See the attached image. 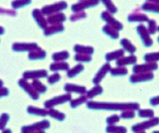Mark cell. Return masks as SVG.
Segmentation results:
<instances>
[{"label": "cell", "mask_w": 159, "mask_h": 133, "mask_svg": "<svg viewBox=\"0 0 159 133\" xmlns=\"http://www.w3.org/2000/svg\"><path fill=\"white\" fill-rule=\"evenodd\" d=\"M154 75L153 73H134L130 77V82L135 84L139 82L150 81L153 80Z\"/></svg>", "instance_id": "obj_13"}, {"label": "cell", "mask_w": 159, "mask_h": 133, "mask_svg": "<svg viewBox=\"0 0 159 133\" xmlns=\"http://www.w3.org/2000/svg\"><path fill=\"white\" fill-rule=\"evenodd\" d=\"M136 30L145 47H150L153 46V40L150 38V34L144 25H142V24L139 25L136 28Z\"/></svg>", "instance_id": "obj_7"}, {"label": "cell", "mask_w": 159, "mask_h": 133, "mask_svg": "<svg viewBox=\"0 0 159 133\" xmlns=\"http://www.w3.org/2000/svg\"><path fill=\"white\" fill-rule=\"evenodd\" d=\"M72 100V95L70 93H66V94L61 95L56 97H52V99L46 100L44 104L45 108L50 109L52 108L55 106L60 105V104H63L66 102H69Z\"/></svg>", "instance_id": "obj_3"}, {"label": "cell", "mask_w": 159, "mask_h": 133, "mask_svg": "<svg viewBox=\"0 0 159 133\" xmlns=\"http://www.w3.org/2000/svg\"><path fill=\"white\" fill-rule=\"evenodd\" d=\"M31 85H32L33 88L34 89L35 91L38 94H40V93H45V92L47 91V87L44 84H42L39 80H34L32 83H31Z\"/></svg>", "instance_id": "obj_32"}, {"label": "cell", "mask_w": 159, "mask_h": 133, "mask_svg": "<svg viewBox=\"0 0 159 133\" xmlns=\"http://www.w3.org/2000/svg\"><path fill=\"white\" fill-rule=\"evenodd\" d=\"M70 57V54L68 51H61L57 52V53H54L52 55V60L54 61V62H65V60H68Z\"/></svg>", "instance_id": "obj_30"}, {"label": "cell", "mask_w": 159, "mask_h": 133, "mask_svg": "<svg viewBox=\"0 0 159 133\" xmlns=\"http://www.w3.org/2000/svg\"><path fill=\"white\" fill-rule=\"evenodd\" d=\"M10 120V117L7 113H3L0 117V130H3Z\"/></svg>", "instance_id": "obj_45"}, {"label": "cell", "mask_w": 159, "mask_h": 133, "mask_svg": "<svg viewBox=\"0 0 159 133\" xmlns=\"http://www.w3.org/2000/svg\"><path fill=\"white\" fill-rule=\"evenodd\" d=\"M49 69L52 72L68 71L69 69V65L65 62H53L49 66Z\"/></svg>", "instance_id": "obj_22"}, {"label": "cell", "mask_w": 159, "mask_h": 133, "mask_svg": "<svg viewBox=\"0 0 159 133\" xmlns=\"http://www.w3.org/2000/svg\"><path fill=\"white\" fill-rule=\"evenodd\" d=\"M152 133H159V131H153Z\"/></svg>", "instance_id": "obj_55"}, {"label": "cell", "mask_w": 159, "mask_h": 133, "mask_svg": "<svg viewBox=\"0 0 159 133\" xmlns=\"http://www.w3.org/2000/svg\"><path fill=\"white\" fill-rule=\"evenodd\" d=\"M48 116L55 119V120H58V121H63L65 119V115L63 112H61L57 111L56 109H53V108L48 109Z\"/></svg>", "instance_id": "obj_33"}, {"label": "cell", "mask_w": 159, "mask_h": 133, "mask_svg": "<svg viewBox=\"0 0 159 133\" xmlns=\"http://www.w3.org/2000/svg\"><path fill=\"white\" fill-rule=\"evenodd\" d=\"M32 133H45V131H35V132H32Z\"/></svg>", "instance_id": "obj_54"}, {"label": "cell", "mask_w": 159, "mask_h": 133, "mask_svg": "<svg viewBox=\"0 0 159 133\" xmlns=\"http://www.w3.org/2000/svg\"><path fill=\"white\" fill-rule=\"evenodd\" d=\"M87 95L86 97L89 99H92L96 97V96H99V95L102 94L103 93V88L100 85H97L94 86V87L91 89L89 91H87Z\"/></svg>", "instance_id": "obj_31"}, {"label": "cell", "mask_w": 159, "mask_h": 133, "mask_svg": "<svg viewBox=\"0 0 159 133\" xmlns=\"http://www.w3.org/2000/svg\"><path fill=\"white\" fill-rule=\"evenodd\" d=\"M2 85H3V81L2 80H0V88L2 87Z\"/></svg>", "instance_id": "obj_53"}, {"label": "cell", "mask_w": 159, "mask_h": 133, "mask_svg": "<svg viewBox=\"0 0 159 133\" xmlns=\"http://www.w3.org/2000/svg\"><path fill=\"white\" fill-rule=\"evenodd\" d=\"M120 45L123 46V50L127 51V53H130L131 55H133V53H134L136 52V47L127 39H123L120 41Z\"/></svg>", "instance_id": "obj_27"}, {"label": "cell", "mask_w": 159, "mask_h": 133, "mask_svg": "<svg viewBox=\"0 0 159 133\" xmlns=\"http://www.w3.org/2000/svg\"><path fill=\"white\" fill-rule=\"evenodd\" d=\"M137 133H146L145 131H140V132H137Z\"/></svg>", "instance_id": "obj_56"}, {"label": "cell", "mask_w": 159, "mask_h": 133, "mask_svg": "<svg viewBox=\"0 0 159 133\" xmlns=\"http://www.w3.org/2000/svg\"><path fill=\"white\" fill-rule=\"evenodd\" d=\"M92 57L91 55L87 54H80V53H76L74 56V60L77 62H90L92 61Z\"/></svg>", "instance_id": "obj_40"}, {"label": "cell", "mask_w": 159, "mask_h": 133, "mask_svg": "<svg viewBox=\"0 0 159 133\" xmlns=\"http://www.w3.org/2000/svg\"><path fill=\"white\" fill-rule=\"evenodd\" d=\"M46 21H47V23L50 25H59L66 21V16L63 13L54 14L50 16H48Z\"/></svg>", "instance_id": "obj_18"}, {"label": "cell", "mask_w": 159, "mask_h": 133, "mask_svg": "<svg viewBox=\"0 0 159 133\" xmlns=\"http://www.w3.org/2000/svg\"><path fill=\"white\" fill-rule=\"evenodd\" d=\"M49 127H50V123L49 120H43L30 125L23 126L21 130H22V133H32L38 131H44L49 128Z\"/></svg>", "instance_id": "obj_4"}, {"label": "cell", "mask_w": 159, "mask_h": 133, "mask_svg": "<svg viewBox=\"0 0 159 133\" xmlns=\"http://www.w3.org/2000/svg\"><path fill=\"white\" fill-rule=\"evenodd\" d=\"M150 104H151L152 106H157L159 104V96H157V97H152L150 100Z\"/></svg>", "instance_id": "obj_50"}, {"label": "cell", "mask_w": 159, "mask_h": 133, "mask_svg": "<svg viewBox=\"0 0 159 133\" xmlns=\"http://www.w3.org/2000/svg\"><path fill=\"white\" fill-rule=\"evenodd\" d=\"M102 30H103V32L105 34L110 37L111 39H114V40H116V39H119V31H117L114 28H112L111 26H108V25H105L103 27V29H102Z\"/></svg>", "instance_id": "obj_28"}, {"label": "cell", "mask_w": 159, "mask_h": 133, "mask_svg": "<svg viewBox=\"0 0 159 133\" xmlns=\"http://www.w3.org/2000/svg\"><path fill=\"white\" fill-rule=\"evenodd\" d=\"M142 10L147 12H150V13L159 14V5L154 3L152 1H147L143 4Z\"/></svg>", "instance_id": "obj_23"}, {"label": "cell", "mask_w": 159, "mask_h": 133, "mask_svg": "<svg viewBox=\"0 0 159 133\" xmlns=\"http://www.w3.org/2000/svg\"><path fill=\"white\" fill-rule=\"evenodd\" d=\"M38 45L34 42L31 43H20V42H15L12 45V49L15 52H30L32 50L38 49Z\"/></svg>", "instance_id": "obj_11"}, {"label": "cell", "mask_w": 159, "mask_h": 133, "mask_svg": "<svg viewBox=\"0 0 159 133\" xmlns=\"http://www.w3.org/2000/svg\"><path fill=\"white\" fill-rule=\"evenodd\" d=\"M135 117V113L133 110H126V111L122 112L120 114V117L122 119H125V120H130V119L134 118Z\"/></svg>", "instance_id": "obj_44"}, {"label": "cell", "mask_w": 159, "mask_h": 133, "mask_svg": "<svg viewBox=\"0 0 159 133\" xmlns=\"http://www.w3.org/2000/svg\"><path fill=\"white\" fill-rule=\"evenodd\" d=\"M33 18H34L35 22H37V24L38 25L41 29L45 30V28L47 27V21L45 19V15L42 14V11L39 9H34L32 12Z\"/></svg>", "instance_id": "obj_15"}, {"label": "cell", "mask_w": 159, "mask_h": 133, "mask_svg": "<svg viewBox=\"0 0 159 133\" xmlns=\"http://www.w3.org/2000/svg\"><path fill=\"white\" fill-rule=\"evenodd\" d=\"M64 89L65 92H67L68 93H77V94H84V93H87V89L84 87V86L78 85H74V84H65V85L64 86Z\"/></svg>", "instance_id": "obj_16"}, {"label": "cell", "mask_w": 159, "mask_h": 133, "mask_svg": "<svg viewBox=\"0 0 159 133\" xmlns=\"http://www.w3.org/2000/svg\"><path fill=\"white\" fill-rule=\"evenodd\" d=\"M84 70V66L82 64H78L76 66H74L72 69H69L67 71V77L69 78H72V77H75L76 76H77L78 74H80V73Z\"/></svg>", "instance_id": "obj_29"}, {"label": "cell", "mask_w": 159, "mask_h": 133, "mask_svg": "<svg viewBox=\"0 0 159 133\" xmlns=\"http://www.w3.org/2000/svg\"><path fill=\"white\" fill-rule=\"evenodd\" d=\"M9 95V89H8L7 88L5 87H1L0 88V98L1 97H7Z\"/></svg>", "instance_id": "obj_49"}, {"label": "cell", "mask_w": 159, "mask_h": 133, "mask_svg": "<svg viewBox=\"0 0 159 133\" xmlns=\"http://www.w3.org/2000/svg\"><path fill=\"white\" fill-rule=\"evenodd\" d=\"M4 33H5V30H4V28L2 27V26H0V35H2Z\"/></svg>", "instance_id": "obj_51"}, {"label": "cell", "mask_w": 159, "mask_h": 133, "mask_svg": "<svg viewBox=\"0 0 159 133\" xmlns=\"http://www.w3.org/2000/svg\"><path fill=\"white\" fill-rule=\"evenodd\" d=\"M45 57H46V52L40 47L30 51L28 54V58L31 61L43 60Z\"/></svg>", "instance_id": "obj_19"}, {"label": "cell", "mask_w": 159, "mask_h": 133, "mask_svg": "<svg viewBox=\"0 0 159 133\" xmlns=\"http://www.w3.org/2000/svg\"><path fill=\"white\" fill-rule=\"evenodd\" d=\"M103 5L105 6V7L107 9V11L111 15H114V14L117 13V8H116V6L114 5V3L111 2V1H109V0H103L102 1Z\"/></svg>", "instance_id": "obj_36"}, {"label": "cell", "mask_w": 159, "mask_h": 133, "mask_svg": "<svg viewBox=\"0 0 159 133\" xmlns=\"http://www.w3.org/2000/svg\"><path fill=\"white\" fill-rule=\"evenodd\" d=\"M127 20L130 22H148L149 18L147 15L141 13L130 14L127 17Z\"/></svg>", "instance_id": "obj_21"}, {"label": "cell", "mask_w": 159, "mask_h": 133, "mask_svg": "<svg viewBox=\"0 0 159 133\" xmlns=\"http://www.w3.org/2000/svg\"><path fill=\"white\" fill-rule=\"evenodd\" d=\"M68 8V3L66 2H58L56 3L51 4V5L45 6L41 11L44 15H48L50 16L54 14L60 13V11H65Z\"/></svg>", "instance_id": "obj_2"}, {"label": "cell", "mask_w": 159, "mask_h": 133, "mask_svg": "<svg viewBox=\"0 0 159 133\" xmlns=\"http://www.w3.org/2000/svg\"><path fill=\"white\" fill-rule=\"evenodd\" d=\"M27 112L30 115L38 116V117H45L48 116V109L40 108L34 107V106H29L27 108Z\"/></svg>", "instance_id": "obj_25"}, {"label": "cell", "mask_w": 159, "mask_h": 133, "mask_svg": "<svg viewBox=\"0 0 159 133\" xmlns=\"http://www.w3.org/2000/svg\"><path fill=\"white\" fill-rule=\"evenodd\" d=\"M87 108L92 110H106V111H126V110H139L140 105L139 103H117L102 102V101H88Z\"/></svg>", "instance_id": "obj_1"}, {"label": "cell", "mask_w": 159, "mask_h": 133, "mask_svg": "<svg viewBox=\"0 0 159 133\" xmlns=\"http://www.w3.org/2000/svg\"><path fill=\"white\" fill-rule=\"evenodd\" d=\"M31 3V1L29 0H21V1H14L11 3V7H13V9L17 10L19 9V8L24 7H26V6L30 5Z\"/></svg>", "instance_id": "obj_41"}, {"label": "cell", "mask_w": 159, "mask_h": 133, "mask_svg": "<svg viewBox=\"0 0 159 133\" xmlns=\"http://www.w3.org/2000/svg\"><path fill=\"white\" fill-rule=\"evenodd\" d=\"M124 53H125V51L123 49H117V50H116V51H113V52H111V53H107V54L105 55V59H106V61L108 62H112V61H115V60L117 61L119 60V58L123 57Z\"/></svg>", "instance_id": "obj_24"}, {"label": "cell", "mask_w": 159, "mask_h": 133, "mask_svg": "<svg viewBox=\"0 0 159 133\" xmlns=\"http://www.w3.org/2000/svg\"><path fill=\"white\" fill-rule=\"evenodd\" d=\"M61 79V76L60 75V73H53V74L50 75L49 77H48L47 82L49 85H53L57 83Z\"/></svg>", "instance_id": "obj_43"}, {"label": "cell", "mask_w": 159, "mask_h": 133, "mask_svg": "<svg viewBox=\"0 0 159 133\" xmlns=\"http://www.w3.org/2000/svg\"><path fill=\"white\" fill-rule=\"evenodd\" d=\"M157 69V64L155 62H147L143 65H136L133 67L132 71L134 73H151Z\"/></svg>", "instance_id": "obj_10"}, {"label": "cell", "mask_w": 159, "mask_h": 133, "mask_svg": "<svg viewBox=\"0 0 159 133\" xmlns=\"http://www.w3.org/2000/svg\"><path fill=\"white\" fill-rule=\"evenodd\" d=\"M99 3V1L96 0H91V1H80L77 3H75L72 5L71 10L74 14L80 13V12H84V11L86 9H89L91 7H95Z\"/></svg>", "instance_id": "obj_6"}, {"label": "cell", "mask_w": 159, "mask_h": 133, "mask_svg": "<svg viewBox=\"0 0 159 133\" xmlns=\"http://www.w3.org/2000/svg\"><path fill=\"white\" fill-rule=\"evenodd\" d=\"M137 62V57L134 55H130L128 57H123L116 61V66L118 67H124L126 66L134 65Z\"/></svg>", "instance_id": "obj_17"}, {"label": "cell", "mask_w": 159, "mask_h": 133, "mask_svg": "<svg viewBox=\"0 0 159 133\" xmlns=\"http://www.w3.org/2000/svg\"><path fill=\"white\" fill-rule=\"evenodd\" d=\"M147 22H148V28H147V30H148L149 34H150V35L154 34L157 30V23H156L155 21L153 20V19H150V20H149Z\"/></svg>", "instance_id": "obj_42"}, {"label": "cell", "mask_w": 159, "mask_h": 133, "mask_svg": "<svg viewBox=\"0 0 159 133\" xmlns=\"http://www.w3.org/2000/svg\"><path fill=\"white\" fill-rule=\"evenodd\" d=\"M144 60L146 62H159V52L155 53H149L144 55Z\"/></svg>", "instance_id": "obj_38"}, {"label": "cell", "mask_w": 159, "mask_h": 133, "mask_svg": "<svg viewBox=\"0 0 159 133\" xmlns=\"http://www.w3.org/2000/svg\"><path fill=\"white\" fill-rule=\"evenodd\" d=\"M2 133H12L11 129H4V131Z\"/></svg>", "instance_id": "obj_52"}, {"label": "cell", "mask_w": 159, "mask_h": 133, "mask_svg": "<svg viewBox=\"0 0 159 133\" xmlns=\"http://www.w3.org/2000/svg\"><path fill=\"white\" fill-rule=\"evenodd\" d=\"M157 31L159 32V26H157Z\"/></svg>", "instance_id": "obj_57"}, {"label": "cell", "mask_w": 159, "mask_h": 133, "mask_svg": "<svg viewBox=\"0 0 159 133\" xmlns=\"http://www.w3.org/2000/svg\"><path fill=\"white\" fill-rule=\"evenodd\" d=\"M157 42H158V43H159V37L157 38Z\"/></svg>", "instance_id": "obj_58"}, {"label": "cell", "mask_w": 159, "mask_h": 133, "mask_svg": "<svg viewBox=\"0 0 159 133\" xmlns=\"http://www.w3.org/2000/svg\"><path fill=\"white\" fill-rule=\"evenodd\" d=\"M110 73L113 77H120V76H125L128 73V70L125 67H116L111 69Z\"/></svg>", "instance_id": "obj_34"}, {"label": "cell", "mask_w": 159, "mask_h": 133, "mask_svg": "<svg viewBox=\"0 0 159 133\" xmlns=\"http://www.w3.org/2000/svg\"><path fill=\"white\" fill-rule=\"evenodd\" d=\"M64 30H65V27H64L62 24H59V25H51L50 26H47V27L44 30V34L46 37L51 36V35L63 32Z\"/></svg>", "instance_id": "obj_20"}, {"label": "cell", "mask_w": 159, "mask_h": 133, "mask_svg": "<svg viewBox=\"0 0 159 133\" xmlns=\"http://www.w3.org/2000/svg\"><path fill=\"white\" fill-rule=\"evenodd\" d=\"M107 133H127V129L123 126L110 125L106 128Z\"/></svg>", "instance_id": "obj_35"}, {"label": "cell", "mask_w": 159, "mask_h": 133, "mask_svg": "<svg viewBox=\"0 0 159 133\" xmlns=\"http://www.w3.org/2000/svg\"><path fill=\"white\" fill-rule=\"evenodd\" d=\"M138 116L141 118H153L154 112L151 109H139Z\"/></svg>", "instance_id": "obj_39"}, {"label": "cell", "mask_w": 159, "mask_h": 133, "mask_svg": "<svg viewBox=\"0 0 159 133\" xmlns=\"http://www.w3.org/2000/svg\"><path fill=\"white\" fill-rule=\"evenodd\" d=\"M0 15H10V16H15L17 13L13 10L4 9V8H0Z\"/></svg>", "instance_id": "obj_48"}, {"label": "cell", "mask_w": 159, "mask_h": 133, "mask_svg": "<svg viewBox=\"0 0 159 133\" xmlns=\"http://www.w3.org/2000/svg\"><path fill=\"white\" fill-rule=\"evenodd\" d=\"M18 85L22 88V89L29 95L30 97L33 99V100H38L39 99V94L35 91V89L33 88L32 85L30 84L29 82L24 78L20 79L18 80Z\"/></svg>", "instance_id": "obj_9"}, {"label": "cell", "mask_w": 159, "mask_h": 133, "mask_svg": "<svg viewBox=\"0 0 159 133\" xmlns=\"http://www.w3.org/2000/svg\"><path fill=\"white\" fill-rule=\"evenodd\" d=\"M88 97L86 96H81V97H78L75 100H72L70 101V106L72 108H76L78 106L81 105L84 103L87 102Z\"/></svg>", "instance_id": "obj_37"}, {"label": "cell", "mask_w": 159, "mask_h": 133, "mask_svg": "<svg viewBox=\"0 0 159 133\" xmlns=\"http://www.w3.org/2000/svg\"><path fill=\"white\" fill-rule=\"evenodd\" d=\"M86 17H87V14L85 13V12H80V13L73 14L72 15H71L70 21L71 22H76L78 20L85 18Z\"/></svg>", "instance_id": "obj_46"}, {"label": "cell", "mask_w": 159, "mask_h": 133, "mask_svg": "<svg viewBox=\"0 0 159 133\" xmlns=\"http://www.w3.org/2000/svg\"><path fill=\"white\" fill-rule=\"evenodd\" d=\"M111 69V66L110 63H105L99 71L97 72V73L96 74V76L94 77V78L92 79V82L93 84H95L96 85H99L100 82L102 81L104 77L107 75V73H109Z\"/></svg>", "instance_id": "obj_14"}, {"label": "cell", "mask_w": 159, "mask_h": 133, "mask_svg": "<svg viewBox=\"0 0 159 133\" xmlns=\"http://www.w3.org/2000/svg\"><path fill=\"white\" fill-rule=\"evenodd\" d=\"M120 120V117H119L118 115H112L111 117H109L108 118H107L106 120V123L107 124V125L110 126V125H115V124L118 123Z\"/></svg>", "instance_id": "obj_47"}, {"label": "cell", "mask_w": 159, "mask_h": 133, "mask_svg": "<svg viewBox=\"0 0 159 133\" xmlns=\"http://www.w3.org/2000/svg\"><path fill=\"white\" fill-rule=\"evenodd\" d=\"M157 124H159V118L158 117H153V118H151L149 120H147V121L139 123V124L133 125L131 127V131L134 133L144 131L145 130L153 128L154 126H157Z\"/></svg>", "instance_id": "obj_5"}, {"label": "cell", "mask_w": 159, "mask_h": 133, "mask_svg": "<svg viewBox=\"0 0 159 133\" xmlns=\"http://www.w3.org/2000/svg\"><path fill=\"white\" fill-rule=\"evenodd\" d=\"M23 78L25 80H38L40 78H45L48 76V72L45 69H38V70H30L24 72Z\"/></svg>", "instance_id": "obj_12"}, {"label": "cell", "mask_w": 159, "mask_h": 133, "mask_svg": "<svg viewBox=\"0 0 159 133\" xmlns=\"http://www.w3.org/2000/svg\"><path fill=\"white\" fill-rule=\"evenodd\" d=\"M73 50L76 53H80V54H87L92 55L94 53V49L92 46H85L81 45H76L73 47Z\"/></svg>", "instance_id": "obj_26"}, {"label": "cell", "mask_w": 159, "mask_h": 133, "mask_svg": "<svg viewBox=\"0 0 159 133\" xmlns=\"http://www.w3.org/2000/svg\"><path fill=\"white\" fill-rule=\"evenodd\" d=\"M100 17H101L102 19L107 23V25L111 26L112 28H114V29L116 30L117 31L122 30H123V24L120 22H119L118 20H116V18L112 16L111 14H109L107 11H103V12H102Z\"/></svg>", "instance_id": "obj_8"}]
</instances>
